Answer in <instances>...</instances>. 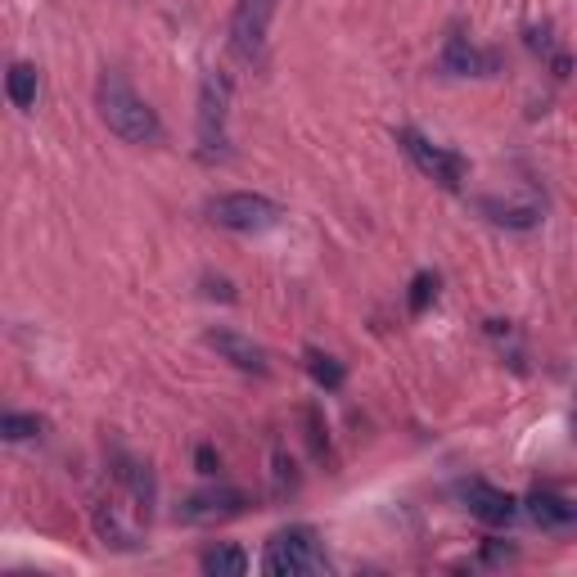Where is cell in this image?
I'll return each instance as SVG.
<instances>
[{
  "label": "cell",
  "instance_id": "cell-1",
  "mask_svg": "<svg viewBox=\"0 0 577 577\" xmlns=\"http://www.w3.org/2000/svg\"><path fill=\"white\" fill-rule=\"evenodd\" d=\"M95 108H99V118L104 127L127 140V145H158L162 140V123H158V113L132 91V82L123 73H104L99 86H95Z\"/></svg>",
  "mask_w": 577,
  "mask_h": 577
},
{
  "label": "cell",
  "instance_id": "cell-2",
  "mask_svg": "<svg viewBox=\"0 0 577 577\" xmlns=\"http://www.w3.org/2000/svg\"><path fill=\"white\" fill-rule=\"evenodd\" d=\"M325 568H329L325 546H321L316 528H307V524L280 528L266 542V555H262V573L266 577H303V573H325Z\"/></svg>",
  "mask_w": 577,
  "mask_h": 577
},
{
  "label": "cell",
  "instance_id": "cell-3",
  "mask_svg": "<svg viewBox=\"0 0 577 577\" xmlns=\"http://www.w3.org/2000/svg\"><path fill=\"white\" fill-rule=\"evenodd\" d=\"M208 217H212V225L235 230V235H262V230H271V225L280 221V203L266 199V195L240 190V195L212 199V203H208Z\"/></svg>",
  "mask_w": 577,
  "mask_h": 577
},
{
  "label": "cell",
  "instance_id": "cell-4",
  "mask_svg": "<svg viewBox=\"0 0 577 577\" xmlns=\"http://www.w3.org/2000/svg\"><path fill=\"white\" fill-rule=\"evenodd\" d=\"M225 108H230V82L221 73H208L203 77V91H199V145H203V158H225Z\"/></svg>",
  "mask_w": 577,
  "mask_h": 577
},
{
  "label": "cell",
  "instance_id": "cell-5",
  "mask_svg": "<svg viewBox=\"0 0 577 577\" xmlns=\"http://www.w3.org/2000/svg\"><path fill=\"white\" fill-rule=\"evenodd\" d=\"M401 149L411 154V162L424 171L429 181H438V186H447V190H460V181H465V158H460L455 149H442V145H433V140H424L420 132H401Z\"/></svg>",
  "mask_w": 577,
  "mask_h": 577
},
{
  "label": "cell",
  "instance_id": "cell-6",
  "mask_svg": "<svg viewBox=\"0 0 577 577\" xmlns=\"http://www.w3.org/2000/svg\"><path fill=\"white\" fill-rule=\"evenodd\" d=\"M275 14V0H240L235 19H230V45H235L240 60H258L262 45H266V28Z\"/></svg>",
  "mask_w": 577,
  "mask_h": 577
},
{
  "label": "cell",
  "instance_id": "cell-7",
  "mask_svg": "<svg viewBox=\"0 0 577 577\" xmlns=\"http://www.w3.org/2000/svg\"><path fill=\"white\" fill-rule=\"evenodd\" d=\"M249 510V496L240 487H212V492H195L177 514L186 524H225V518H235Z\"/></svg>",
  "mask_w": 577,
  "mask_h": 577
},
{
  "label": "cell",
  "instance_id": "cell-8",
  "mask_svg": "<svg viewBox=\"0 0 577 577\" xmlns=\"http://www.w3.org/2000/svg\"><path fill=\"white\" fill-rule=\"evenodd\" d=\"M524 514L550 537H577V501H568L559 492H533L524 501Z\"/></svg>",
  "mask_w": 577,
  "mask_h": 577
},
{
  "label": "cell",
  "instance_id": "cell-9",
  "mask_svg": "<svg viewBox=\"0 0 577 577\" xmlns=\"http://www.w3.org/2000/svg\"><path fill=\"white\" fill-rule=\"evenodd\" d=\"M460 496H465L470 514L483 518L487 528H505V524H514V514H518V501H514L510 492H501V487H492V483H479V479L460 487Z\"/></svg>",
  "mask_w": 577,
  "mask_h": 577
},
{
  "label": "cell",
  "instance_id": "cell-10",
  "mask_svg": "<svg viewBox=\"0 0 577 577\" xmlns=\"http://www.w3.org/2000/svg\"><path fill=\"white\" fill-rule=\"evenodd\" d=\"M208 348L221 357V361H230L235 370H249V375H266V353L258 348L253 338H244V334H235V329H212L208 334Z\"/></svg>",
  "mask_w": 577,
  "mask_h": 577
},
{
  "label": "cell",
  "instance_id": "cell-11",
  "mask_svg": "<svg viewBox=\"0 0 577 577\" xmlns=\"http://www.w3.org/2000/svg\"><path fill=\"white\" fill-rule=\"evenodd\" d=\"M442 69L447 73H455V77H487L492 69H496V54H483L470 36H451L447 41V50H442Z\"/></svg>",
  "mask_w": 577,
  "mask_h": 577
},
{
  "label": "cell",
  "instance_id": "cell-12",
  "mask_svg": "<svg viewBox=\"0 0 577 577\" xmlns=\"http://www.w3.org/2000/svg\"><path fill=\"white\" fill-rule=\"evenodd\" d=\"M199 564H203L208 577H240V573H249V555L240 546H212V550H203Z\"/></svg>",
  "mask_w": 577,
  "mask_h": 577
},
{
  "label": "cell",
  "instance_id": "cell-13",
  "mask_svg": "<svg viewBox=\"0 0 577 577\" xmlns=\"http://www.w3.org/2000/svg\"><path fill=\"white\" fill-rule=\"evenodd\" d=\"M6 91H10V104L14 108H36V91H41V77H36V69L32 64H14L10 69V77H6Z\"/></svg>",
  "mask_w": 577,
  "mask_h": 577
},
{
  "label": "cell",
  "instance_id": "cell-14",
  "mask_svg": "<svg viewBox=\"0 0 577 577\" xmlns=\"http://www.w3.org/2000/svg\"><path fill=\"white\" fill-rule=\"evenodd\" d=\"M307 370H312V379H316L325 392H338L343 384H348V370H343L334 357H325L321 348H307Z\"/></svg>",
  "mask_w": 577,
  "mask_h": 577
},
{
  "label": "cell",
  "instance_id": "cell-15",
  "mask_svg": "<svg viewBox=\"0 0 577 577\" xmlns=\"http://www.w3.org/2000/svg\"><path fill=\"white\" fill-rule=\"evenodd\" d=\"M45 433V420L41 416H19V411H10L6 420H0V438L6 442H23V438H41Z\"/></svg>",
  "mask_w": 577,
  "mask_h": 577
},
{
  "label": "cell",
  "instance_id": "cell-16",
  "mask_svg": "<svg viewBox=\"0 0 577 577\" xmlns=\"http://www.w3.org/2000/svg\"><path fill=\"white\" fill-rule=\"evenodd\" d=\"M433 298H438V275H433V271H420V275L411 280V298H407L411 316H424Z\"/></svg>",
  "mask_w": 577,
  "mask_h": 577
},
{
  "label": "cell",
  "instance_id": "cell-17",
  "mask_svg": "<svg viewBox=\"0 0 577 577\" xmlns=\"http://www.w3.org/2000/svg\"><path fill=\"white\" fill-rule=\"evenodd\" d=\"M483 212H492L496 225H510V230H528L537 221V208H501V203H483Z\"/></svg>",
  "mask_w": 577,
  "mask_h": 577
},
{
  "label": "cell",
  "instance_id": "cell-18",
  "mask_svg": "<svg viewBox=\"0 0 577 577\" xmlns=\"http://www.w3.org/2000/svg\"><path fill=\"white\" fill-rule=\"evenodd\" d=\"M203 294H208V298H221V303H235V288H230V280H212V275H208V280H203Z\"/></svg>",
  "mask_w": 577,
  "mask_h": 577
},
{
  "label": "cell",
  "instance_id": "cell-19",
  "mask_svg": "<svg viewBox=\"0 0 577 577\" xmlns=\"http://www.w3.org/2000/svg\"><path fill=\"white\" fill-rule=\"evenodd\" d=\"M195 465H199V474H217V470H221V460H217V451H212V447H199Z\"/></svg>",
  "mask_w": 577,
  "mask_h": 577
}]
</instances>
